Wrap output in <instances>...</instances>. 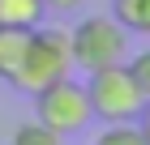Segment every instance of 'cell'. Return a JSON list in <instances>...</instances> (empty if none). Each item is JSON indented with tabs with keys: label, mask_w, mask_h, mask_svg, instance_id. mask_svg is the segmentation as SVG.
I'll use <instances>...</instances> for the list:
<instances>
[{
	"label": "cell",
	"mask_w": 150,
	"mask_h": 145,
	"mask_svg": "<svg viewBox=\"0 0 150 145\" xmlns=\"http://www.w3.org/2000/svg\"><path fill=\"white\" fill-rule=\"evenodd\" d=\"M69 51H73V64L81 73H94V68H107V64H125L129 60V30L112 13H90V17H81L69 30Z\"/></svg>",
	"instance_id": "cell-2"
},
{
	"label": "cell",
	"mask_w": 150,
	"mask_h": 145,
	"mask_svg": "<svg viewBox=\"0 0 150 145\" xmlns=\"http://www.w3.org/2000/svg\"><path fill=\"white\" fill-rule=\"evenodd\" d=\"M9 145H64V141H60V132H52L43 120H30V124H22V128L13 132Z\"/></svg>",
	"instance_id": "cell-9"
},
{
	"label": "cell",
	"mask_w": 150,
	"mask_h": 145,
	"mask_svg": "<svg viewBox=\"0 0 150 145\" xmlns=\"http://www.w3.org/2000/svg\"><path fill=\"white\" fill-rule=\"evenodd\" d=\"M30 98H35V107H39V120H43L52 132H60V137L81 132V128L94 120L90 98H86V85L73 81V77L52 81V85H43L39 94H30Z\"/></svg>",
	"instance_id": "cell-4"
},
{
	"label": "cell",
	"mask_w": 150,
	"mask_h": 145,
	"mask_svg": "<svg viewBox=\"0 0 150 145\" xmlns=\"http://www.w3.org/2000/svg\"><path fill=\"white\" fill-rule=\"evenodd\" d=\"M86 98H90V111L103 124H129L146 107V94L137 90V81H133V73L125 64L94 68L90 81H86Z\"/></svg>",
	"instance_id": "cell-3"
},
{
	"label": "cell",
	"mask_w": 150,
	"mask_h": 145,
	"mask_svg": "<svg viewBox=\"0 0 150 145\" xmlns=\"http://www.w3.org/2000/svg\"><path fill=\"white\" fill-rule=\"evenodd\" d=\"M112 17L129 34H150V0H112Z\"/></svg>",
	"instance_id": "cell-7"
},
{
	"label": "cell",
	"mask_w": 150,
	"mask_h": 145,
	"mask_svg": "<svg viewBox=\"0 0 150 145\" xmlns=\"http://www.w3.org/2000/svg\"><path fill=\"white\" fill-rule=\"evenodd\" d=\"M26 43H30V30L0 26V81H13V73H17V64L26 56Z\"/></svg>",
	"instance_id": "cell-5"
},
{
	"label": "cell",
	"mask_w": 150,
	"mask_h": 145,
	"mask_svg": "<svg viewBox=\"0 0 150 145\" xmlns=\"http://www.w3.org/2000/svg\"><path fill=\"white\" fill-rule=\"evenodd\" d=\"M47 4L43 0H0V26H17V30H35L43 22Z\"/></svg>",
	"instance_id": "cell-6"
},
{
	"label": "cell",
	"mask_w": 150,
	"mask_h": 145,
	"mask_svg": "<svg viewBox=\"0 0 150 145\" xmlns=\"http://www.w3.org/2000/svg\"><path fill=\"white\" fill-rule=\"evenodd\" d=\"M73 73V51H69V30H60V26H43L39 22L30 30V43H26V56L17 64L9 85L22 90V94H39L43 85L52 81L69 77Z\"/></svg>",
	"instance_id": "cell-1"
},
{
	"label": "cell",
	"mask_w": 150,
	"mask_h": 145,
	"mask_svg": "<svg viewBox=\"0 0 150 145\" xmlns=\"http://www.w3.org/2000/svg\"><path fill=\"white\" fill-rule=\"evenodd\" d=\"M137 128H142V132H146V141H150V98H146V107H142V115H137Z\"/></svg>",
	"instance_id": "cell-12"
},
{
	"label": "cell",
	"mask_w": 150,
	"mask_h": 145,
	"mask_svg": "<svg viewBox=\"0 0 150 145\" xmlns=\"http://www.w3.org/2000/svg\"><path fill=\"white\" fill-rule=\"evenodd\" d=\"M94 145H150V141L137 128V120H129V124H107L103 132L94 137Z\"/></svg>",
	"instance_id": "cell-8"
},
{
	"label": "cell",
	"mask_w": 150,
	"mask_h": 145,
	"mask_svg": "<svg viewBox=\"0 0 150 145\" xmlns=\"http://www.w3.org/2000/svg\"><path fill=\"white\" fill-rule=\"evenodd\" d=\"M47 9H56V13H73V9H81L86 0H43Z\"/></svg>",
	"instance_id": "cell-11"
},
{
	"label": "cell",
	"mask_w": 150,
	"mask_h": 145,
	"mask_svg": "<svg viewBox=\"0 0 150 145\" xmlns=\"http://www.w3.org/2000/svg\"><path fill=\"white\" fill-rule=\"evenodd\" d=\"M125 68L133 73V81H137V90H142V94L150 98V47H146V51H137L133 60H125Z\"/></svg>",
	"instance_id": "cell-10"
}]
</instances>
